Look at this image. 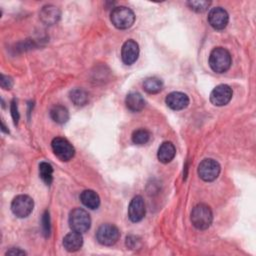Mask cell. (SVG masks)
<instances>
[{
	"instance_id": "cell-1",
	"label": "cell",
	"mask_w": 256,
	"mask_h": 256,
	"mask_svg": "<svg viewBox=\"0 0 256 256\" xmlns=\"http://www.w3.org/2000/svg\"><path fill=\"white\" fill-rule=\"evenodd\" d=\"M231 55L223 47L214 48L209 55V66L216 73H224L231 66Z\"/></svg>"
},
{
	"instance_id": "cell-2",
	"label": "cell",
	"mask_w": 256,
	"mask_h": 256,
	"mask_svg": "<svg viewBox=\"0 0 256 256\" xmlns=\"http://www.w3.org/2000/svg\"><path fill=\"white\" fill-rule=\"evenodd\" d=\"M213 220V214L206 204H197L191 211V222L199 230L207 229Z\"/></svg>"
},
{
	"instance_id": "cell-3",
	"label": "cell",
	"mask_w": 256,
	"mask_h": 256,
	"mask_svg": "<svg viewBox=\"0 0 256 256\" xmlns=\"http://www.w3.org/2000/svg\"><path fill=\"white\" fill-rule=\"evenodd\" d=\"M110 20L116 28L128 29L133 25L135 21V14L128 7L118 6L112 10L110 14Z\"/></svg>"
},
{
	"instance_id": "cell-4",
	"label": "cell",
	"mask_w": 256,
	"mask_h": 256,
	"mask_svg": "<svg viewBox=\"0 0 256 256\" xmlns=\"http://www.w3.org/2000/svg\"><path fill=\"white\" fill-rule=\"evenodd\" d=\"M69 226L72 231L84 233L88 231L91 225L90 215L82 208H75L69 214Z\"/></svg>"
},
{
	"instance_id": "cell-5",
	"label": "cell",
	"mask_w": 256,
	"mask_h": 256,
	"mask_svg": "<svg viewBox=\"0 0 256 256\" xmlns=\"http://www.w3.org/2000/svg\"><path fill=\"white\" fill-rule=\"evenodd\" d=\"M119 229L115 225L110 223L102 224L96 232L97 241L104 246L114 245L119 240Z\"/></svg>"
},
{
	"instance_id": "cell-6",
	"label": "cell",
	"mask_w": 256,
	"mask_h": 256,
	"mask_svg": "<svg viewBox=\"0 0 256 256\" xmlns=\"http://www.w3.org/2000/svg\"><path fill=\"white\" fill-rule=\"evenodd\" d=\"M34 202L28 195H18L11 203V210L13 214L18 218H25L32 212Z\"/></svg>"
},
{
	"instance_id": "cell-7",
	"label": "cell",
	"mask_w": 256,
	"mask_h": 256,
	"mask_svg": "<svg viewBox=\"0 0 256 256\" xmlns=\"http://www.w3.org/2000/svg\"><path fill=\"white\" fill-rule=\"evenodd\" d=\"M51 147L54 154L61 161H69L75 154V149L72 144L65 138L56 137L51 142Z\"/></svg>"
},
{
	"instance_id": "cell-8",
	"label": "cell",
	"mask_w": 256,
	"mask_h": 256,
	"mask_svg": "<svg viewBox=\"0 0 256 256\" xmlns=\"http://www.w3.org/2000/svg\"><path fill=\"white\" fill-rule=\"evenodd\" d=\"M220 165L219 163L211 158H207L201 161L198 166V175L199 177L206 182L214 181L220 173Z\"/></svg>"
},
{
	"instance_id": "cell-9",
	"label": "cell",
	"mask_w": 256,
	"mask_h": 256,
	"mask_svg": "<svg viewBox=\"0 0 256 256\" xmlns=\"http://www.w3.org/2000/svg\"><path fill=\"white\" fill-rule=\"evenodd\" d=\"M233 92L230 86L226 84H220L216 86L210 94V101L215 106H224L232 99Z\"/></svg>"
},
{
	"instance_id": "cell-10",
	"label": "cell",
	"mask_w": 256,
	"mask_h": 256,
	"mask_svg": "<svg viewBox=\"0 0 256 256\" xmlns=\"http://www.w3.org/2000/svg\"><path fill=\"white\" fill-rule=\"evenodd\" d=\"M208 22L214 29L222 30L229 22V15L222 7H214L208 14Z\"/></svg>"
},
{
	"instance_id": "cell-11",
	"label": "cell",
	"mask_w": 256,
	"mask_h": 256,
	"mask_svg": "<svg viewBox=\"0 0 256 256\" xmlns=\"http://www.w3.org/2000/svg\"><path fill=\"white\" fill-rule=\"evenodd\" d=\"M139 56V46L136 41L129 39L124 42L121 49V59L124 64H133Z\"/></svg>"
},
{
	"instance_id": "cell-12",
	"label": "cell",
	"mask_w": 256,
	"mask_h": 256,
	"mask_svg": "<svg viewBox=\"0 0 256 256\" xmlns=\"http://www.w3.org/2000/svg\"><path fill=\"white\" fill-rule=\"evenodd\" d=\"M145 203L140 195L133 197L128 206V216L132 222H139L145 216Z\"/></svg>"
},
{
	"instance_id": "cell-13",
	"label": "cell",
	"mask_w": 256,
	"mask_h": 256,
	"mask_svg": "<svg viewBox=\"0 0 256 256\" xmlns=\"http://www.w3.org/2000/svg\"><path fill=\"white\" fill-rule=\"evenodd\" d=\"M165 102L172 110L185 109L189 104V98L182 92H171L166 96Z\"/></svg>"
},
{
	"instance_id": "cell-14",
	"label": "cell",
	"mask_w": 256,
	"mask_h": 256,
	"mask_svg": "<svg viewBox=\"0 0 256 256\" xmlns=\"http://www.w3.org/2000/svg\"><path fill=\"white\" fill-rule=\"evenodd\" d=\"M83 237L81 233L73 231L65 235L63 238V246L69 252H75L82 247Z\"/></svg>"
},
{
	"instance_id": "cell-15",
	"label": "cell",
	"mask_w": 256,
	"mask_h": 256,
	"mask_svg": "<svg viewBox=\"0 0 256 256\" xmlns=\"http://www.w3.org/2000/svg\"><path fill=\"white\" fill-rule=\"evenodd\" d=\"M175 154H176V149H175V146L173 145V143L166 141V142H163L159 146L158 152H157V157L160 162L169 163L173 160V158L175 157Z\"/></svg>"
},
{
	"instance_id": "cell-16",
	"label": "cell",
	"mask_w": 256,
	"mask_h": 256,
	"mask_svg": "<svg viewBox=\"0 0 256 256\" xmlns=\"http://www.w3.org/2000/svg\"><path fill=\"white\" fill-rule=\"evenodd\" d=\"M60 18V11L53 5L44 6L40 11V19L46 25L55 24Z\"/></svg>"
},
{
	"instance_id": "cell-17",
	"label": "cell",
	"mask_w": 256,
	"mask_h": 256,
	"mask_svg": "<svg viewBox=\"0 0 256 256\" xmlns=\"http://www.w3.org/2000/svg\"><path fill=\"white\" fill-rule=\"evenodd\" d=\"M126 107L132 112H139L145 106V100L138 92H131L125 98Z\"/></svg>"
},
{
	"instance_id": "cell-18",
	"label": "cell",
	"mask_w": 256,
	"mask_h": 256,
	"mask_svg": "<svg viewBox=\"0 0 256 256\" xmlns=\"http://www.w3.org/2000/svg\"><path fill=\"white\" fill-rule=\"evenodd\" d=\"M80 200L84 206L92 210L97 209L100 205L99 195L95 191L90 189L82 191V193L80 194Z\"/></svg>"
},
{
	"instance_id": "cell-19",
	"label": "cell",
	"mask_w": 256,
	"mask_h": 256,
	"mask_svg": "<svg viewBox=\"0 0 256 256\" xmlns=\"http://www.w3.org/2000/svg\"><path fill=\"white\" fill-rule=\"evenodd\" d=\"M52 120L58 124H64L69 119V112L66 107L62 105H55L50 110Z\"/></svg>"
},
{
	"instance_id": "cell-20",
	"label": "cell",
	"mask_w": 256,
	"mask_h": 256,
	"mask_svg": "<svg viewBox=\"0 0 256 256\" xmlns=\"http://www.w3.org/2000/svg\"><path fill=\"white\" fill-rule=\"evenodd\" d=\"M144 90L149 94H155L162 90L163 82L157 77H149L143 82Z\"/></svg>"
},
{
	"instance_id": "cell-21",
	"label": "cell",
	"mask_w": 256,
	"mask_h": 256,
	"mask_svg": "<svg viewBox=\"0 0 256 256\" xmlns=\"http://www.w3.org/2000/svg\"><path fill=\"white\" fill-rule=\"evenodd\" d=\"M70 99L76 106H84L88 102V93L81 88H75L70 92Z\"/></svg>"
},
{
	"instance_id": "cell-22",
	"label": "cell",
	"mask_w": 256,
	"mask_h": 256,
	"mask_svg": "<svg viewBox=\"0 0 256 256\" xmlns=\"http://www.w3.org/2000/svg\"><path fill=\"white\" fill-rule=\"evenodd\" d=\"M39 175L46 185H50L53 181V167L47 162L39 164Z\"/></svg>"
},
{
	"instance_id": "cell-23",
	"label": "cell",
	"mask_w": 256,
	"mask_h": 256,
	"mask_svg": "<svg viewBox=\"0 0 256 256\" xmlns=\"http://www.w3.org/2000/svg\"><path fill=\"white\" fill-rule=\"evenodd\" d=\"M150 132L144 128L137 129L132 134V142L136 145H144L150 139Z\"/></svg>"
},
{
	"instance_id": "cell-24",
	"label": "cell",
	"mask_w": 256,
	"mask_h": 256,
	"mask_svg": "<svg viewBox=\"0 0 256 256\" xmlns=\"http://www.w3.org/2000/svg\"><path fill=\"white\" fill-rule=\"evenodd\" d=\"M210 2L209 1H203V0H192V1H188L187 5L189 6V8L195 12H204L208 9V7L210 6Z\"/></svg>"
},
{
	"instance_id": "cell-25",
	"label": "cell",
	"mask_w": 256,
	"mask_h": 256,
	"mask_svg": "<svg viewBox=\"0 0 256 256\" xmlns=\"http://www.w3.org/2000/svg\"><path fill=\"white\" fill-rule=\"evenodd\" d=\"M42 228H43V233L47 236L50 233V217L48 211H45L43 214L42 218Z\"/></svg>"
},
{
	"instance_id": "cell-26",
	"label": "cell",
	"mask_w": 256,
	"mask_h": 256,
	"mask_svg": "<svg viewBox=\"0 0 256 256\" xmlns=\"http://www.w3.org/2000/svg\"><path fill=\"white\" fill-rule=\"evenodd\" d=\"M0 85L2 88L4 89H10L13 86V80L11 77L6 76L4 74H1V78H0Z\"/></svg>"
},
{
	"instance_id": "cell-27",
	"label": "cell",
	"mask_w": 256,
	"mask_h": 256,
	"mask_svg": "<svg viewBox=\"0 0 256 256\" xmlns=\"http://www.w3.org/2000/svg\"><path fill=\"white\" fill-rule=\"evenodd\" d=\"M126 245L130 249H135L136 247H139L140 240H138L136 236H128L126 238Z\"/></svg>"
},
{
	"instance_id": "cell-28",
	"label": "cell",
	"mask_w": 256,
	"mask_h": 256,
	"mask_svg": "<svg viewBox=\"0 0 256 256\" xmlns=\"http://www.w3.org/2000/svg\"><path fill=\"white\" fill-rule=\"evenodd\" d=\"M11 115L14 120V123L17 124L18 120H19V113H18V108H17V102L15 100H13L11 102Z\"/></svg>"
},
{
	"instance_id": "cell-29",
	"label": "cell",
	"mask_w": 256,
	"mask_h": 256,
	"mask_svg": "<svg viewBox=\"0 0 256 256\" xmlns=\"http://www.w3.org/2000/svg\"><path fill=\"white\" fill-rule=\"evenodd\" d=\"M26 253L19 248H12L6 252V255H25Z\"/></svg>"
}]
</instances>
